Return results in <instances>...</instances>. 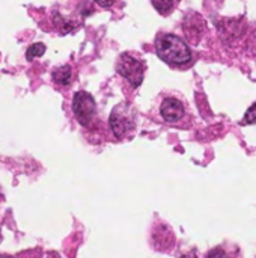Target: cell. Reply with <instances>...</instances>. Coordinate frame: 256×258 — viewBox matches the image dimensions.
Segmentation results:
<instances>
[{"mask_svg": "<svg viewBox=\"0 0 256 258\" xmlns=\"http://www.w3.org/2000/svg\"><path fill=\"white\" fill-rule=\"evenodd\" d=\"M97 5H100L101 8H110L116 0H94Z\"/></svg>", "mask_w": 256, "mask_h": 258, "instance_id": "30bf717a", "label": "cell"}, {"mask_svg": "<svg viewBox=\"0 0 256 258\" xmlns=\"http://www.w3.org/2000/svg\"><path fill=\"white\" fill-rule=\"evenodd\" d=\"M151 2L160 14H169L174 9L177 0H151Z\"/></svg>", "mask_w": 256, "mask_h": 258, "instance_id": "52a82bcc", "label": "cell"}, {"mask_svg": "<svg viewBox=\"0 0 256 258\" xmlns=\"http://www.w3.org/2000/svg\"><path fill=\"white\" fill-rule=\"evenodd\" d=\"M155 51L160 59L170 65H184L192 60V51L189 45L177 35H160L155 39Z\"/></svg>", "mask_w": 256, "mask_h": 258, "instance_id": "6da1fadb", "label": "cell"}, {"mask_svg": "<svg viewBox=\"0 0 256 258\" xmlns=\"http://www.w3.org/2000/svg\"><path fill=\"white\" fill-rule=\"evenodd\" d=\"M208 258H226V255H225V252H223V251L216 249V251H213V252L208 255Z\"/></svg>", "mask_w": 256, "mask_h": 258, "instance_id": "8fae6325", "label": "cell"}, {"mask_svg": "<svg viewBox=\"0 0 256 258\" xmlns=\"http://www.w3.org/2000/svg\"><path fill=\"white\" fill-rule=\"evenodd\" d=\"M72 112L81 125H89L95 118V112H97V104L94 97L84 91L75 92L72 98Z\"/></svg>", "mask_w": 256, "mask_h": 258, "instance_id": "277c9868", "label": "cell"}, {"mask_svg": "<svg viewBox=\"0 0 256 258\" xmlns=\"http://www.w3.org/2000/svg\"><path fill=\"white\" fill-rule=\"evenodd\" d=\"M160 113L167 122H177L184 116V104L177 98H166L161 103Z\"/></svg>", "mask_w": 256, "mask_h": 258, "instance_id": "5b68a950", "label": "cell"}, {"mask_svg": "<svg viewBox=\"0 0 256 258\" xmlns=\"http://www.w3.org/2000/svg\"><path fill=\"white\" fill-rule=\"evenodd\" d=\"M243 124H256V103H253L247 109V112L243 118Z\"/></svg>", "mask_w": 256, "mask_h": 258, "instance_id": "9c48e42d", "label": "cell"}, {"mask_svg": "<svg viewBox=\"0 0 256 258\" xmlns=\"http://www.w3.org/2000/svg\"><path fill=\"white\" fill-rule=\"evenodd\" d=\"M110 127L116 138L122 139L136 127V115L128 103H119L110 113Z\"/></svg>", "mask_w": 256, "mask_h": 258, "instance_id": "7a4b0ae2", "label": "cell"}, {"mask_svg": "<svg viewBox=\"0 0 256 258\" xmlns=\"http://www.w3.org/2000/svg\"><path fill=\"white\" fill-rule=\"evenodd\" d=\"M44 53H45V45H44L42 42H36V44H32V45L27 48L26 57H27L29 60H32V59H35V57L42 56Z\"/></svg>", "mask_w": 256, "mask_h": 258, "instance_id": "ba28073f", "label": "cell"}, {"mask_svg": "<svg viewBox=\"0 0 256 258\" xmlns=\"http://www.w3.org/2000/svg\"><path fill=\"white\" fill-rule=\"evenodd\" d=\"M0 258H11L9 255H0Z\"/></svg>", "mask_w": 256, "mask_h": 258, "instance_id": "7c38bea8", "label": "cell"}, {"mask_svg": "<svg viewBox=\"0 0 256 258\" xmlns=\"http://www.w3.org/2000/svg\"><path fill=\"white\" fill-rule=\"evenodd\" d=\"M116 70L133 86H139L143 82V77H145V63L140 59L131 56L130 53H124V54L119 56L118 63H116Z\"/></svg>", "mask_w": 256, "mask_h": 258, "instance_id": "3957f363", "label": "cell"}, {"mask_svg": "<svg viewBox=\"0 0 256 258\" xmlns=\"http://www.w3.org/2000/svg\"><path fill=\"white\" fill-rule=\"evenodd\" d=\"M71 67L69 65H63V67H59L53 71V80L59 85H68L71 82Z\"/></svg>", "mask_w": 256, "mask_h": 258, "instance_id": "8992f818", "label": "cell"}]
</instances>
